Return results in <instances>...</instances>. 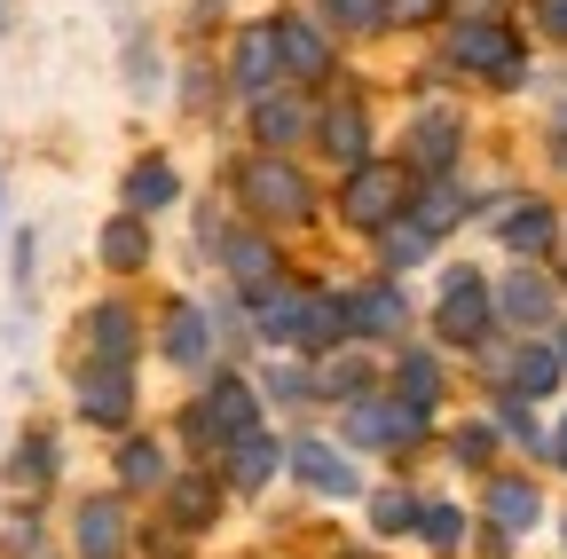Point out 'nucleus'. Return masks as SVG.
I'll use <instances>...</instances> for the list:
<instances>
[{
    "instance_id": "f257e3e1",
    "label": "nucleus",
    "mask_w": 567,
    "mask_h": 559,
    "mask_svg": "<svg viewBox=\"0 0 567 559\" xmlns=\"http://www.w3.org/2000/svg\"><path fill=\"white\" fill-rule=\"evenodd\" d=\"M402 205H410V174H402V166H386V158L347 166L339 214H347L354 229H386V221H402Z\"/></svg>"
},
{
    "instance_id": "f03ea898",
    "label": "nucleus",
    "mask_w": 567,
    "mask_h": 559,
    "mask_svg": "<svg viewBox=\"0 0 567 559\" xmlns=\"http://www.w3.org/2000/svg\"><path fill=\"white\" fill-rule=\"evenodd\" d=\"M237 189H245V205H252L260 221H308V214H316V189L300 182L292 158H245Z\"/></svg>"
},
{
    "instance_id": "7ed1b4c3",
    "label": "nucleus",
    "mask_w": 567,
    "mask_h": 559,
    "mask_svg": "<svg viewBox=\"0 0 567 559\" xmlns=\"http://www.w3.org/2000/svg\"><path fill=\"white\" fill-rule=\"evenodd\" d=\"M237 434H252V386H237V379H221L205 402H197V417H189V442L197 449H229Z\"/></svg>"
},
{
    "instance_id": "20e7f679",
    "label": "nucleus",
    "mask_w": 567,
    "mask_h": 559,
    "mask_svg": "<svg viewBox=\"0 0 567 559\" xmlns=\"http://www.w3.org/2000/svg\"><path fill=\"white\" fill-rule=\"evenodd\" d=\"M347 434H354V442H371V449H402V442H417V434H425V410L354 394V402H347Z\"/></svg>"
},
{
    "instance_id": "39448f33",
    "label": "nucleus",
    "mask_w": 567,
    "mask_h": 559,
    "mask_svg": "<svg viewBox=\"0 0 567 559\" xmlns=\"http://www.w3.org/2000/svg\"><path fill=\"white\" fill-rule=\"evenodd\" d=\"M450 63H465V72H520V48H513V32L496 24V17H473L465 32H450Z\"/></svg>"
},
{
    "instance_id": "423d86ee",
    "label": "nucleus",
    "mask_w": 567,
    "mask_h": 559,
    "mask_svg": "<svg viewBox=\"0 0 567 559\" xmlns=\"http://www.w3.org/2000/svg\"><path fill=\"white\" fill-rule=\"evenodd\" d=\"M536 513H544L536 480H520V473H496V480H488V528H496V536H528Z\"/></svg>"
},
{
    "instance_id": "0eeeda50",
    "label": "nucleus",
    "mask_w": 567,
    "mask_h": 559,
    "mask_svg": "<svg viewBox=\"0 0 567 559\" xmlns=\"http://www.w3.org/2000/svg\"><path fill=\"white\" fill-rule=\"evenodd\" d=\"M481 323H488V284L473 268H457L450 276V292H442V339L457 346V339H481Z\"/></svg>"
},
{
    "instance_id": "6e6552de",
    "label": "nucleus",
    "mask_w": 567,
    "mask_h": 559,
    "mask_svg": "<svg viewBox=\"0 0 567 559\" xmlns=\"http://www.w3.org/2000/svg\"><path fill=\"white\" fill-rule=\"evenodd\" d=\"M80 559H126V505L118 497L80 505Z\"/></svg>"
},
{
    "instance_id": "1a4fd4ad",
    "label": "nucleus",
    "mask_w": 567,
    "mask_h": 559,
    "mask_svg": "<svg viewBox=\"0 0 567 559\" xmlns=\"http://www.w3.org/2000/svg\"><path fill=\"white\" fill-rule=\"evenodd\" d=\"M276 63H284V72H300V80H323L331 72V40L308 17H284L276 24Z\"/></svg>"
},
{
    "instance_id": "9d476101",
    "label": "nucleus",
    "mask_w": 567,
    "mask_h": 559,
    "mask_svg": "<svg viewBox=\"0 0 567 559\" xmlns=\"http://www.w3.org/2000/svg\"><path fill=\"white\" fill-rule=\"evenodd\" d=\"M80 410L95 417V426H126V410H134V386H126V371H118V363H95V371H80Z\"/></svg>"
},
{
    "instance_id": "9b49d317",
    "label": "nucleus",
    "mask_w": 567,
    "mask_h": 559,
    "mask_svg": "<svg viewBox=\"0 0 567 559\" xmlns=\"http://www.w3.org/2000/svg\"><path fill=\"white\" fill-rule=\"evenodd\" d=\"M292 465H300L308 488H323V497H354V465L331 442H292Z\"/></svg>"
},
{
    "instance_id": "f8f14e48",
    "label": "nucleus",
    "mask_w": 567,
    "mask_h": 559,
    "mask_svg": "<svg viewBox=\"0 0 567 559\" xmlns=\"http://www.w3.org/2000/svg\"><path fill=\"white\" fill-rule=\"evenodd\" d=\"M323 151L339 166H363L371 158V126H363V103H331L323 111Z\"/></svg>"
},
{
    "instance_id": "ddd939ff",
    "label": "nucleus",
    "mask_w": 567,
    "mask_h": 559,
    "mask_svg": "<svg viewBox=\"0 0 567 559\" xmlns=\"http://www.w3.org/2000/svg\"><path fill=\"white\" fill-rule=\"evenodd\" d=\"M488 308L505 315V323H544L551 315V284H544L536 268H520V276H505V292H496Z\"/></svg>"
},
{
    "instance_id": "4468645a",
    "label": "nucleus",
    "mask_w": 567,
    "mask_h": 559,
    "mask_svg": "<svg viewBox=\"0 0 567 559\" xmlns=\"http://www.w3.org/2000/svg\"><path fill=\"white\" fill-rule=\"evenodd\" d=\"M237 80H245L252 95H268V80H276V24H245V40H237Z\"/></svg>"
},
{
    "instance_id": "2eb2a0df",
    "label": "nucleus",
    "mask_w": 567,
    "mask_h": 559,
    "mask_svg": "<svg viewBox=\"0 0 567 559\" xmlns=\"http://www.w3.org/2000/svg\"><path fill=\"white\" fill-rule=\"evenodd\" d=\"M252 126H260L268 151H284V143H300V134H308V111H300L292 95H260V103H252Z\"/></svg>"
},
{
    "instance_id": "dca6fc26",
    "label": "nucleus",
    "mask_w": 567,
    "mask_h": 559,
    "mask_svg": "<svg viewBox=\"0 0 567 559\" xmlns=\"http://www.w3.org/2000/svg\"><path fill=\"white\" fill-rule=\"evenodd\" d=\"M300 300H308L300 284H260V292H252L260 331H268V339H292V331H300Z\"/></svg>"
},
{
    "instance_id": "f3484780",
    "label": "nucleus",
    "mask_w": 567,
    "mask_h": 559,
    "mask_svg": "<svg viewBox=\"0 0 567 559\" xmlns=\"http://www.w3.org/2000/svg\"><path fill=\"white\" fill-rule=\"evenodd\" d=\"M221 260H229V276L245 292H260V284H276V252L260 245V237H221Z\"/></svg>"
},
{
    "instance_id": "a211bd4d",
    "label": "nucleus",
    "mask_w": 567,
    "mask_h": 559,
    "mask_svg": "<svg viewBox=\"0 0 567 559\" xmlns=\"http://www.w3.org/2000/svg\"><path fill=\"white\" fill-rule=\"evenodd\" d=\"M205 346H213V315L205 308H174L166 315V355L174 363H205Z\"/></svg>"
},
{
    "instance_id": "6ab92c4d",
    "label": "nucleus",
    "mask_w": 567,
    "mask_h": 559,
    "mask_svg": "<svg viewBox=\"0 0 567 559\" xmlns=\"http://www.w3.org/2000/svg\"><path fill=\"white\" fill-rule=\"evenodd\" d=\"M339 315H347L354 331H402V292H394V284H371L363 300H339Z\"/></svg>"
},
{
    "instance_id": "aec40b11",
    "label": "nucleus",
    "mask_w": 567,
    "mask_h": 559,
    "mask_svg": "<svg viewBox=\"0 0 567 559\" xmlns=\"http://www.w3.org/2000/svg\"><path fill=\"white\" fill-rule=\"evenodd\" d=\"M103 260H111L118 276H134V268H151V229H142L134 214H126V221H111V229H103Z\"/></svg>"
},
{
    "instance_id": "412c9836",
    "label": "nucleus",
    "mask_w": 567,
    "mask_h": 559,
    "mask_svg": "<svg viewBox=\"0 0 567 559\" xmlns=\"http://www.w3.org/2000/svg\"><path fill=\"white\" fill-rule=\"evenodd\" d=\"M505 245H513L520 260H528V252H544V245H551V205H536V197H528V205H513V214H505Z\"/></svg>"
},
{
    "instance_id": "4be33fe9",
    "label": "nucleus",
    "mask_w": 567,
    "mask_h": 559,
    "mask_svg": "<svg viewBox=\"0 0 567 559\" xmlns=\"http://www.w3.org/2000/svg\"><path fill=\"white\" fill-rule=\"evenodd\" d=\"M87 331H95V363H118V371H126V355H134V315H126V308H95Z\"/></svg>"
},
{
    "instance_id": "5701e85b",
    "label": "nucleus",
    "mask_w": 567,
    "mask_h": 559,
    "mask_svg": "<svg viewBox=\"0 0 567 559\" xmlns=\"http://www.w3.org/2000/svg\"><path fill=\"white\" fill-rule=\"evenodd\" d=\"M229 473H237L245 488H260V480L276 473V442H268V434H237V442H229Z\"/></svg>"
},
{
    "instance_id": "b1692460",
    "label": "nucleus",
    "mask_w": 567,
    "mask_h": 559,
    "mask_svg": "<svg viewBox=\"0 0 567 559\" xmlns=\"http://www.w3.org/2000/svg\"><path fill=\"white\" fill-rule=\"evenodd\" d=\"M450 158H457V126H450L442 111H425V118H417V166H425V174H442Z\"/></svg>"
},
{
    "instance_id": "393cba45",
    "label": "nucleus",
    "mask_w": 567,
    "mask_h": 559,
    "mask_svg": "<svg viewBox=\"0 0 567 559\" xmlns=\"http://www.w3.org/2000/svg\"><path fill=\"white\" fill-rule=\"evenodd\" d=\"M166 197H174V166L151 158V166H134V174H126V205H134V214H158Z\"/></svg>"
},
{
    "instance_id": "a878e982",
    "label": "nucleus",
    "mask_w": 567,
    "mask_h": 559,
    "mask_svg": "<svg viewBox=\"0 0 567 559\" xmlns=\"http://www.w3.org/2000/svg\"><path fill=\"white\" fill-rule=\"evenodd\" d=\"M339 331H347V315H339V300H300V331H292L300 346H316V355H323V346H331Z\"/></svg>"
},
{
    "instance_id": "bb28decb",
    "label": "nucleus",
    "mask_w": 567,
    "mask_h": 559,
    "mask_svg": "<svg viewBox=\"0 0 567 559\" xmlns=\"http://www.w3.org/2000/svg\"><path fill=\"white\" fill-rule=\"evenodd\" d=\"M402 402L410 410H434V394H442V371H434V355H402Z\"/></svg>"
},
{
    "instance_id": "cd10ccee",
    "label": "nucleus",
    "mask_w": 567,
    "mask_h": 559,
    "mask_svg": "<svg viewBox=\"0 0 567 559\" xmlns=\"http://www.w3.org/2000/svg\"><path fill=\"white\" fill-rule=\"evenodd\" d=\"M457 214H465V197H457L450 182H434V189H425V197H417V214H410V221H417L425 237H442V229H450Z\"/></svg>"
},
{
    "instance_id": "c85d7f7f",
    "label": "nucleus",
    "mask_w": 567,
    "mask_h": 559,
    "mask_svg": "<svg viewBox=\"0 0 567 559\" xmlns=\"http://www.w3.org/2000/svg\"><path fill=\"white\" fill-rule=\"evenodd\" d=\"M559 379V355H551V346H520V355H513V386L520 394H544Z\"/></svg>"
},
{
    "instance_id": "c756f323",
    "label": "nucleus",
    "mask_w": 567,
    "mask_h": 559,
    "mask_svg": "<svg viewBox=\"0 0 567 559\" xmlns=\"http://www.w3.org/2000/svg\"><path fill=\"white\" fill-rule=\"evenodd\" d=\"M118 473H126V488H158V480H166V457H158L151 442H126Z\"/></svg>"
},
{
    "instance_id": "7c9ffc66",
    "label": "nucleus",
    "mask_w": 567,
    "mask_h": 559,
    "mask_svg": "<svg viewBox=\"0 0 567 559\" xmlns=\"http://www.w3.org/2000/svg\"><path fill=\"white\" fill-rule=\"evenodd\" d=\"M323 17H339V32H379L386 0H323Z\"/></svg>"
},
{
    "instance_id": "2f4dec72",
    "label": "nucleus",
    "mask_w": 567,
    "mask_h": 559,
    "mask_svg": "<svg viewBox=\"0 0 567 559\" xmlns=\"http://www.w3.org/2000/svg\"><path fill=\"white\" fill-rule=\"evenodd\" d=\"M425 252H434V237H425L417 221H410V229H386V260H394V268H410V260H425Z\"/></svg>"
},
{
    "instance_id": "473e14b6",
    "label": "nucleus",
    "mask_w": 567,
    "mask_h": 559,
    "mask_svg": "<svg viewBox=\"0 0 567 559\" xmlns=\"http://www.w3.org/2000/svg\"><path fill=\"white\" fill-rule=\"evenodd\" d=\"M213 505H221V488H213V480H182V488H174V513H182V520H205Z\"/></svg>"
},
{
    "instance_id": "72a5a7b5",
    "label": "nucleus",
    "mask_w": 567,
    "mask_h": 559,
    "mask_svg": "<svg viewBox=\"0 0 567 559\" xmlns=\"http://www.w3.org/2000/svg\"><path fill=\"white\" fill-rule=\"evenodd\" d=\"M363 379H371V371H363V355H331V371H323V386H331V394H363Z\"/></svg>"
},
{
    "instance_id": "f704fd0d",
    "label": "nucleus",
    "mask_w": 567,
    "mask_h": 559,
    "mask_svg": "<svg viewBox=\"0 0 567 559\" xmlns=\"http://www.w3.org/2000/svg\"><path fill=\"white\" fill-rule=\"evenodd\" d=\"M496 426H505V434H520V442L536 449V417H528V402H520V394H505V402H496Z\"/></svg>"
},
{
    "instance_id": "c9c22d12",
    "label": "nucleus",
    "mask_w": 567,
    "mask_h": 559,
    "mask_svg": "<svg viewBox=\"0 0 567 559\" xmlns=\"http://www.w3.org/2000/svg\"><path fill=\"white\" fill-rule=\"evenodd\" d=\"M417 528L434 536V544H457V536H465V520H457L450 505H425V513H417Z\"/></svg>"
},
{
    "instance_id": "e433bc0d",
    "label": "nucleus",
    "mask_w": 567,
    "mask_h": 559,
    "mask_svg": "<svg viewBox=\"0 0 567 559\" xmlns=\"http://www.w3.org/2000/svg\"><path fill=\"white\" fill-rule=\"evenodd\" d=\"M48 480V442H24L17 449V488H40Z\"/></svg>"
},
{
    "instance_id": "4c0bfd02",
    "label": "nucleus",
    "mask_w": 567,
    "mask_h": 559,
    "mask_svg": "<svg viewBox=\"0 0 567 559\" xmlns=\"http://www.w3.org/2000/svg\"><path fill=\"white\" fill-rule=\"evenodd\" d=\"M371 520H379V536H394V528H410V520H417V505H410V497H379V505H371Z\"/></svg>"
},
{
    "instance_id": "58836bf2",
    "label": "nucleus",
    "mask_w": 567,
    "mask_h": 559,
    "mask_svg": "<svg viewBox=\"0 0 567 559\" xmlns=\"http://www.w3.org/2000/svg\"><path fill=\"white\" fill-rule=\"evenodd\" d=\"M450 9V0H386V17H402V24H434Z\"/></svg>"
},
{
    "instance_id": "ea45409f",
    "label": "nucleus",
    "mask_w": 567,
    "mask_h": 559,
    "mask_svg": "<svg viewBox=\"0 0 567 559\" xmlns=\"http://www.w3.org/2000/svg\"><path fill=\"white\" fill-rule=\"evenodd\" d=\"M536 17H544V32H559V40H567V0H536Z\"/></svg>"
},
{
    "instance_id": "a19ab883",
    "label": "nucleus",
    "mask_w": 567,
    "mask_h": 559,
    "mask_svg": "<svg viewBox=\"0 0 567 559\" xmlns=\"http://www.w3.org/2000/svg\"><path fill=\"white\" fill-rule=\"evenodd\" d=\"M457 457H488V426H465L457 434Z\"/></svg>"
},
{
    "instance_id": "79ce46f5",
    "label": "nucleus",
    "mask_w": 567,
    "mask_h": 559,
    "mask_svg": "<svg viewBox=\"0 0 567 559\" xmlns=\"http://www.w3.org/2000/svg\"><path fill=\"white\" fill-rule=\"evenodd\" d=\"M457 9H473V17H496V9H505V0H457Z\"/></svg>"
},
{
    "instance_id": "37998d69",
    "label": "nucleus",
    "mask_w": 567,
    "mask_h": 559,
    "mask_svg": "<svg viewBox=\"0 0 567 559\" xmlns=\"http://www.w3.org/2000/svg\"><path fill=\"white\" fill-rule=\"evenodd\" d=\"M559 166H567V126H559Z\"/></svg>"
},
{
    "instance_id": "c03bdc74",
    "label": "nucleus",
    "mask_w": 567,
    "mask_h": 559,
    "mask_svg": "<svg viewBox=\"0 0 567 559\" xmlns=\"http://www.w3.org/2000/svg\"><path fill=\"white\" fill-rule=\"evenodd\" d=\"M0 32H9V0H0Z\"/></svg>"
},
{
    "instance_id": "a18cd8bd",
    "label": "nucleus",
    "mask_w": 567,
    "mask_h": 559,
    "mask_svg": "<svg viewBox=\"0 0 567 559\" xmlns=\"http://www.w3.org/2000/svg\"><path fill=\"white\" fill-rule=\"evenodd\" d=\"M559 457H567V426H559Z\"/></svg>"
}]
</instances>
